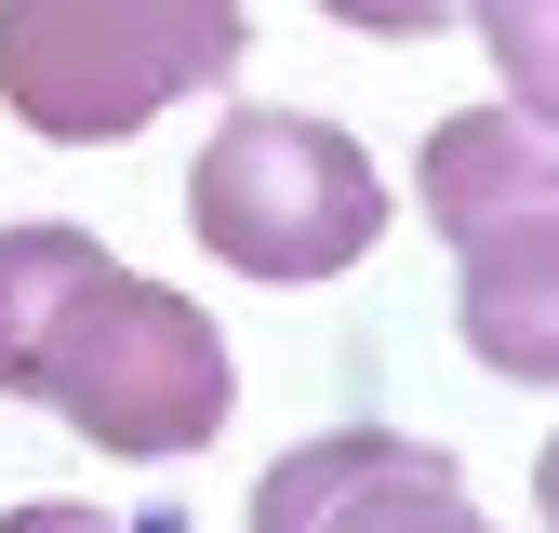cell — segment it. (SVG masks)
<instances>
[{"label":"cell","mask_w":559,"mask_h":533,"mask_svg":"<svg viewBox=\"0 0 559 533\" xmlns=\"http://www.w3.org/2000/svg\"><path fill=\"white\" fill-rule=\"evenodd\" d=\"M479 40H493V67H507V107L520 120H546V0H479Z\"/></svg>","instance_id":"cell-7"},{"label":"cell","mask_w":559,"mask_h":533,"mask_svg":"<svg viewBox=\"0 0 559 533\" xmlns=\"http://www.w3.org/2000/svg\"><path fill=\"white\" fill-rule=\"evenodd\" d=\"M253 533H493L466 507V466L400 427H320L253 481Z\"/></svg>","instance_id":"cell-5"},{"label":"cell","mask_w":559,"mask_h":533,"mask_svg":"<svg viewBox=\"0 0 559 533\" xmlns=\"http://www.w3.org/2000/svg\"><path fill=\"white\" fill-rule=\"evenodd\" d=\"M94 266H107L94 227H0V400H27L40 333H53V307L81 294Z\"/></svg>","instance_id":"cell-6"},{"label":"cell","mask_w":559,"mask_h":533,"mask_svg":"<svg viewBox=\"0 0 559 533\" xmlns=\"http://www.w3.org/2000/svg\"><path fill=\"white\" fill-rule=\"evenodd\" d=\"M413 200H427V227L453 240L466 266V347L546 387L559 374V161H546V120L520 107H453L427 147H413Z\"/></svg>","instance_id":"cell-3"},{"label":"cell","mask_w":559,"mask_h":533,"mask_svg":"<svg viewBox=\"0 0 559 533\" xmlns=\"http://www.w3.org/2000/svg\"><path fill=\"white\" fill-rule=\"evenodd\" d=\"M0 533H160V520H107V507H67V494H27V507H0Z\"/></svg>","instance_id":"cell-9"},{"label":"cell","mask_w":559,"mask_h":533,"mask_svg":"<svg viewBox=\"0 0 559 533\" xmlns=\"http://www.w3.org/2000/svg\"><path fill=\"white\" fill-rule=\"evenodd\" d=\"M333 27H360V40H427V27H453L466 0H320Z\"/></svg>","instance_id":"cell-8"},{"label":"cell","mask_w":559,"mask_h":533,"mask_svg":"<svg viewBox=\"0 0 559 533\" xmlns=\"http://www.w3.org/2000/svg\"><path fill=\"white\" fill-rule=\"evenodd\" d=\"M187 227L240 281H333V266H360L386 240V174H373V147L346 120L227 107L200 174H187Z\"/></svg>","instance_id":"cell-4"},{"label":"cell","mask_w":559,"mask_h":533,"mask_svg":"<svg viewBox=\"0 0 559 533\" xmlns=\"http://www.w3.org/2000/svg\"><path fill=\"white\" fill-rule=\"evenodd\" d=\"M240 40V0H0V107L40 147H120L174 94L227 81Z\"/></svg>","instance_id":"cell-2"},{"label":"cell","mask_w":559,"mask_h":533,"mask_svg":"<svg viewBox=\"0 0 559 533\" xmlns=\"http://www.w3.org/2000/svg\"><path fill=\"white\" fill-rule=\"evenodd\" d=\"M27 400L53 427H81L94 453H133V466H174V453H214L227 427V333L200 320L174 281H133V266L107 253L81 294L53 307L40 360H27Z\"/></svg>","instance_id":"cell-1"}]
</instances>
